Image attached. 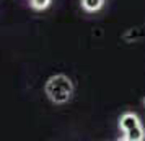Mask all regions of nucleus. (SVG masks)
Masks as SVG:
<instances>
[{"label": "nucleus", "instance_id": "1", "mask_svg": "<svg viewBox=\"0 0 145 141\" xmlns=\"http://www.w3.org/2000/svg\"><path fill=\"white\" fill-rule=\"evenodd\" d=\"M72 90H73L72 82L65 75L51 77L46 84V94L56 103H64V102H67L70 99V95H72Z\"/></svg>", "mask_w": 145, "mask_h": 141}, {"label": "nucleus", "instance_id": "2", "mask_svg": "<svg viewBox=\"0 0 145 141\" xmlns=\"http://www.w3.org/2000/svg\"><path fill=\"white\" fill-rule=\"evenodd\" d=\"M119 125H121V130L127 131V130H131V128L140 125V121H138V117H137V115H134V113H125V115H122V117H121Z\"/></svg>", "mask_w": 145, "mask_h": 141}, {"label": "nucleus", "instance_id": "3", "mask_svg": "<svg viewBox=\"0 0 145 141\" xmlns=\"http://www.w3.org/2000/svg\"><path fill=\"white\" fill-rule=\"evenodd\" d=\"M124 133H125L124 136L125 141H142L145 138V130L142 125H137V126L131 128V130H127Z\"/></svg>", "mask_w": 145, "mask_h": 141}, {"label": "nucleus", "instance_id": "4", "mask_svg": "<svg viewBox=\"0 0 145 141\" xmlns=\"http://www.w3.org/2000/svg\"><path fill=\"white\" fill-rule=\"evenodd\" d=\"M82 5L88 12H96L103 7V0H82Z\"/></svg>", "mask_w": 145, "mask_h": 141}, {"label": "nucleus", "instance_id": "5", "mask_svg": "<svg viewBox=\"0 0 145 141\" xmlns=\"http://www.w3.org/2000/svg\"><path fill=\"white\" fill-rule=\"evenodd\" d=\"M49 2H51V0H31V5H33V8H36V10H44V8L49 5Z\"/></svg>", "mask_w": 145, "mask_h": 141}, {"label": "nucleus", "instance_id": "6", "mask_svg": "<svg viewBox=\"0 0 145 141\" xmlns=\"http://www.w3.org/2000/svg\"><path fill=\"white\" fill-rule=\"evenodd\" d=\"M144 105H145V99H144Z\"/></svg>", "mask_w": 145, "mask_h": 141}]
</instances>
